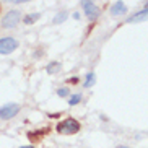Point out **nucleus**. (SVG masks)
I'll return each mask as SVG.
<instances>
[{
  "instance_id": "obj_1",
  "label": "nucleus",
  "mask_w": 148,
  "mask_h": 148,
  "mask_svg": "<svg viewBox=\"0 0 148 148\" xmlns=\"http://www.w3.org/2000/svg\"><path fill=\"white\" fill-rule=\"evenodd\" d=\"M20 20H21V12L20 10H10V12H7L2 16L0 26L5 28V29H12V28H15L20 23Z\"/></svg>"
},
{
  "instance_id": "obj_2",
  "label": "nucleus",
  "mask_w": 148,
  "mask_h": 148,
  "mask_svg": "<svg viewBox=\"0 0 148 148\" xmlns=\"http://www.w3.org/2000/svg\"><path fill=\"white\" fill-rule=\"evenodd\" d=\"M80 130V124L78 121L69 117L65 121H62L59 125H57V132L59 134H64V135H70V134H77Z\"/></svg>"
},
{
  "instance_id": "obj_3",
  "label": "nucleus",
  "mask_w": 148,
  "mask_h": 148,
  "mask_svg": "<svg viewBox=\"0 0 148 148\" xmlns=\"http://www.w3.org/2000/svg\"><path fill=\"white\" fill-rule=\"evenodd\" d=\"M20 104L16 103H7L0 108V119L2 121H10V119H13L18 112H20Z\"/></svg>"
},
{
  "instance_id": "obj_4",
  "label": "nucleus",
  "mask_w": 148,
  "mask_h": 148,
  "mask_svg": "<svg viewBox=\"0 0 148 148\" xmlns=\"http://www.w3.org/2000/svg\"><path fill=\"white\" fill-rule=\"evenodd\" d=\"M18 41L12 36L7 38H0V54H12L13 51H16Z\"/></svg>"
},
{
  "instance_id": "obj_5",
  "label": "nucleus",
  "mask_w": 148,
  "mask_h": 148,
  "mask_svg": "<svg viewBox=\"0 0 148 148\" xmlns=\"http://www.w3.org/2000/svg\"><path fill=\"white\" fill-rule=\"evenodd\" d=\"M83 7V10H85V16L88 18V20H96V18L99 16V7H96L95 5V2L93 3H85V5H82Z\"/></svg>"
},
{
  "instance_id": "obj_6",
  "label": "nucleus",
  "mask_w": 148,
  "mask_h": 148,
  "mask_svg": "<svg viewBox=\"0 0 148 148\" xmlns=\"http://www.w3.org/2000/svg\"><path fill=\"white\" fill-rule=\"evenodd\" d=\"M109 12H111V15H112V16H122V15L127 13V5L124 3L122 0H117V2L111 7V10H109Z\"/></svg>"
},
{
  "instance_id": "obj_7",
  "label": "nucleus",
  "mask_w": 148,
  "mask_h": 148,
  "mask_svg": "<svg viewBox=\"0 0 148 148\" xmlns=\"http://www.w3.org/2000/svg\"><path fill=\"white\" fill-rule=\"evenodd\" d=\"M142 21H148V7L143 10H140V12H137V13H134L127 20V23H142Z\"/></svg>"
},
{
  "instance_id": "obj_8",
  "label": "nucleus",
  "mask_w": 148,
  "mask_h": 148,
  "mask_svg": "<svg viewBox=\"0 0 148 148\" xmlns=\"http://www.w3.org/2000/svg\"><path fill=\"white\" fill-rule=\"evenodd\" d=\"M67 18H69V13H67V12H59V13L54 16L52 23H54V25H62V23L65 21Z\"/></svg>"
},
{
  "instance_id": "obj_9",
  "label": "nucleus",
  "mask_w": 148,
  "mask_h": 148,
  "mask_svg": "<svg viewBox=\"0 0 148 148\" xmlns=\"http://www.w3.org/2000/svg\"><path fill=\"white\" fill-rule=\"evenodd\" d=\"M41 18V13H31V15H26V16L23 18V21H25V25H31V23L38 21Z\"/></svg>"
},
{
  "instance_id": "obj_10",
  "label": "nucleus",
  "mask_w": 148,
  "mask_h": 148,
  "mask_svg": "<svg viewBox=\"0 0 148 148\" xmlns=\"http://www.w3.org/2000/svg\"><path fill=\"white\" fill-rule=\"evenodd\" d=\"M95 80H96L95 73H93V72H90V73L86 75V80L83 82V88H90V86H93V85H95Z\"/></svg>"
},
{
  "instance_id": "obj_11",
  "label": "nucleus",
  "mask_w": 148,
  "mask_h": 148,
  "mask_svg": "<svg viewBox=\"0 0 148 148\" xmlns=\"http://www.w3.org/2000/svg\"><path fill=\"white\" fill-rule=\"evenodd\" d=\"M59 70H60V64H59V62H51V64L46 67V72L51 73V75L56 73V72H59Z\"/></svg>"
},
{
  "instance_id": "obj_12",
  "label": "nucleus",
  "mask_w": 148,
  "mask_h": 148,
  "mask_svg": "<svg viewBox=\"0 0 148 148\" xmlns=\"http://www.w3.org/2000/svg\"><path fill=\"white\" fill-rule=\"evenodd\" d=\"M80 101H82V95H80V93H77V95H72L69 98V104L70 106H77Z\"/></svg>"
},
{
  "instance_id": "obj_13",
  "label": "nucleus",
  "mask_w": 148,
  "mask_h": 148,
  "mask_svg": "<svg viewBox=\"0 0 148 148\" xmlns=\"http://www.w3.org/2000/svg\"><path fill=\"white\" fill-rule=\"evenodd\" d=\"M57 95L60 96V98L69 96V88H59V90H57Z\"/></svg>"
},
{
  "instance_id": "obj_14",
  "label": "nucleus",
  "mask_w": 148,
  "mask_h": 148,
  "mask_svg": "<svg viewBox=\"0 0 148 148\" xmlns=\"http://www.w3.org/2000/svg\"><path fill=\"white\" fill-rule=\"evenodd\" d=\"M7 3H25V2H31V0H5Z\"/></svg>"
},
{
  "instance_id": "obj_15",
  "label": "nucleus",
  "mask_w": 148,
  "mask_h": 148,
  "mask_svg": "<svg viewBox=\"0 0 148 148\" xmlns=\"http://www.w3.org/2000/svg\"><path fill=\"white\" fill-rule=\"evenodd\" d=\"M95 0H82V5H85V3H93Z\"/></svg>"
},
{
  "instance_id": "obj_16",
  "label": "nucleus",
  "mask_w": 148,
  "mask_h": 148,
  "mask_svg": "<svg viewBox=\"0 0 148 148\" xmlns=\"http://www.w3.org/2000/svg\"><path fill=\"white\" fill-rule=\"evenodd\" d=\"M20 148H34L33 145H25V147H20Z\"/></svg>"
},
{
  "instance_id": "obj_17",
  "label": "nucleus",
  "mask_w": 148,
  "mask_h": 148,
  "mask_svg": "<svg viewBox=\"0 0 148 148\" xmlns=\"http://www.w3.org/2000/svg\"><path fill=\"white\" fill-rule=\"evenodd\" d=\"M116 148H130V147H116Z\"/></svg>"
},
{
  "instance_id": "obj_18",
  "label": "nucleus",
  "mask_w": 148,
  "mask_h": 148,
  "mask_svg": "<svg viewBox=\"0 0 148 148\" xmlns=\"http://www.w3.org/2000/svg\"><path fill=\"white\" fill-rule=\"evenodd\" d=\"M147 7H148V3H147Z\"/></svg>"
}]
</instances>
